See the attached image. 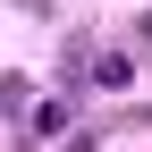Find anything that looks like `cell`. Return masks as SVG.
<instances>
[{
  "label": "cell",
  "instance_id": "cell-2",
  "mask_svg": "<svg viewBox=\"0 0 152 152\" xmlns=\"http://www.w3.org/2000/svg\"><path fill=\"white\" fill-rule=\"evenodd\" d=\"M68 118H76V93H68V102H42V110H34V127H42V135H59Z\"/></svg>",
  "mask_w": 152,
  "mask_h": 152
},
{
  "label": "cell",
  "instance_id": "cell-1",
  "mask_svg": "<svg viewBox=\"0 0 152 152\" xmlns=\"http://www.w3.org/2000/svg\"><path fill=\"white\" fill-rule=\"evenodd\" d=\"M127 76H135L127 51H102V59H93V85H127Z\"/></svg>",
  "mask_w": 152,
  "mask_h": 152
},
{
  "label": "cell",
  "instance_id": "cell-3",
  "mask_svg": "<svg viewBox=\"0 0 152 152\" xmlns=\"http://www.w3.org/2000/svg\"><path fill=\"white\" fill-rule=\"evenodd\" d=\"M26 93H34L26 76H0V118H17V110H26Z\"/></svg>",
  "mask_w": 152,
  "mask_h": 152
},
{
  "label": "cell",
  "instance_id": "cell-4",
  "mask_svg": "<svg viewBox=\"0 0 152 152\" xmlns=\"http://www.w3.org/2000/svg\"><path fill=\"white\" fill-rule=\"evenodd\" d=\"M135 42H144V51H152V9H144V17H135Z\"/></svg>",
  "mask_w": 152,
  "mask_h": 152
}]
</instances>
